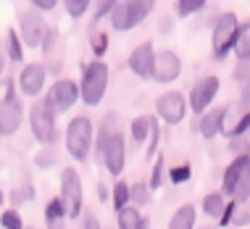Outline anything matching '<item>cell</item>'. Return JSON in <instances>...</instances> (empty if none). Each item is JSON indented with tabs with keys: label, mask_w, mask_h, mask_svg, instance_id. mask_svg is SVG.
Masks as SVG:
<instances>
[{
	"label": "cell",
	"mask_w": 250,
	"mask_h": 229,
	"mask_svg": "<svg viewBox=\"0 0 250 229\" xmlns=\"http://www.w3.org/2000/svg\"><path fill=\"white\" fill-rule=\"evenodd\" d=\"M108 90V63L103 61H90L82 66V82H79V98L84 105H98L105 98Z\"/></svg>",
	"instance_id": "obj_1"
},
{
	"label": "cell",
	"mask_w": 250,
	"mask_h": 229,
	"mask_svg": "<svg viewBox=\"0 0 250 229\" xmlns=\"http://www.w3.org/2000/svg\"><path fill=\"white\" fill-rule=\"evenodd\" d=\"M92 137H95V126L87 116H74L66 126V150L74 161L84 164L92 150Z\"/></svg>",
	"instance_id": "obj_2"
},
{
	"label": "cell",
	"mask_w": 250,
	"mask_h": 229,
	"mask_svg": "<svg viewBox=\"0 0 250 229\" xmlns=\"http://www.w3.org/2000/svg\"><path fill=\"white\" fill-rule=\"evenodd\" d=\"M29 126L32 134L40 140L42 145H53L58 137V126H56V111H53L50 100H37L29 108Z\"/></svg>",
	"instance_id": "obj_3"
},
{
	"label": "cell",
	"mask_w": 250,
	"mask_h": 229,
	"mask_svg": "<svg viewBox=\"0 0 250 229\" xmlns=\"http://www.w3.org/2000/svg\"><path fill=\"white\" fill-rule=\"evenodd\" d=\"M240 19L234 13H221L213 24V37H211V45H213V58H227L229 53L234 50V42H237V35H240Z\"/></svg>",
	"instance_id": "obj_4"
},
{
	"label": "cell",
	"mask_w": 250,
	"mask_h": 229,
	"mask_svg": "<svg viewBox=\"0 0 250 229\" xmlns=\"http://www.w3.org/2000/svg\"><path fill=\"white\" fill-rule=\"evenodd\" d=\"M61 206H63V213L66 219H77L82 216V179H79V171L77 169H63L61 171V195H58Z\"/></svg>",
	"instance_id": "obj_5"
},
{
	"label": "cell",
	"mask_w": 250,
	"mask_h": 229,
	"mask_svg": "<svg viewBox=\"0 0 250 229\" xmlns=\"http://www.w3.org/2000/svg\"><path fill=\"white\" fill-rule=\"evenodd\" d=\"M24 119V108H21V100H19L16 90L8 87L5 98L0 100V137H8V134L19 132Z\"/></svg>",
	"instance_id": "obj_6"
},
{
	"label": "cell",
	"mask_w": 250,
	"mask_h": 229,
	"mask_svg": "<svg viewBox=\"0 0 250 229\" xmlns=\"http://www.w3.org/2000/svg\"><path fill=\"white\" fill-rule=\"evenodd\" d=\"M182 74V58L177 56L174 50H158L153 58V71H150V79L158 84H168L174 79H179Z\"/></svg>",
	"instance_id": "obj_7"
},
{
	"label": "cell",
	"mask_w": 250,
	"mask_h": 229,
	"mask_svg": "<svg viewBox=\"0 0 250 229\" xmlns=\"http://www.w3.org/2000/svg\"><path fill=\"white\" fill-rule=\"evenodd\" d=\"M100 153H103V164L111 177H119L124 171V164H126V147H124V134L116 132L100 145Z\"/></svg>",
	"instance_id": "obj_8"
},
{
	"label": "cell",
	"mask_w": 250,
	"mask_h": 229,
	"mask_svg": "<svg viewBox=\"0 0 250 229\" xmlns=\"http://www.w3.org/2000/svg\"><path fill=\"white\" fill-rule=\"evenodd\" d=\"M155 113H158L161 121H166L168 126L179 124L187 113V100L182 92H164L158 100H155Z\"/></svg>",
	"instance_id": "obj_9"
},
{
	"label": "cell",
	"mask_w": 250,
	"mask_h": 229,
	"mask_svg": "<svg viewBox=\"0 0 250 229\" xmlns=\"http://www.w3.org/2000/svg\"><path fill=\"white\" fill-rule=\"evenodd\" d=\"M219 87H221L219 77H203V79H198V82L192 84V90H190V108H192V113H206V108L213 103Z\"/></svg>",
	"instance_id": "obj_10"
},
{
	"label": "cell",
	"mask_w": 250,
	"mask_h": 229,
	"mask_svg": "<svg viewBox=\"0 0 250 229\" xmlns=\"http://www.w3.org/2000/svg\"><path fill=\"white\" fill-rule=\"evenodd\" d=\"M48 100H50V105L56 113L69 111L79 100V84L74 82V79H58V82L53 84V90L48 92Z\"/></svg>",
	"instance_id": "obj_11"
},
{
	"label": "cell",
	"mask_w": 250,
	"mask_h": 229,
	"mask_svg": "<svg viewBox=\"0 0 250 229\" xmlns=\"http://www.w3.org/2000/svg\"><path fill=\"white\" fill-rule=\"evenodd\" d=\"M19 24H21V37L24 40L21 45H26V48H37V45H42V37H45V21L42 16H40L37 11H24L21 19H19Z\"/></svg>",
	"instance_id": "obj_12"
},
{
	"label": "cell",
	"mask_w": 250,
	"mask_h": 229,
	"mask_svg": "<svg viewBox=\"0 0 250 229\" xmlns=\"http://www.w3.org/2000/svg\"><path fill=\"white\" fill-rule=\"evenodd\" d=\"M45 77H48V69H45V66H40V63L24 66L21 74H19V90H21L26 98H35L42 92Z\"/></svg>",
	"instance_id": "obj_13"
},
{
	"label": "cell",
	"mask_w": 250,
	"mask_h": 229,
	"mask_svg": "<svg viewBox=\"0 0 250 229\" xmlns=\"http://www.w3.org/2000/svg\"><path fill=\"white\" fill-rule=\"evenodd\" d=\"M153 58H155L153 42H140L137 48L132 50V56H129V69H132L134 74H137L140 79H150Z\"/></svg>",
	"instance_id": "obj_14"
},
{
	"label": "cell",
	"mask_w": 250,
	"mask_h": 229,
	"mask_svg": "<svg viewBox=\"0 0 250 229\" xmlns=\"http://www.w3.org/2000/svg\"><path fill=\"white\" fill-rule=\"evenodd\" d=\"M248 174H250V156H248V153L234 156V161L227 166V171H224V182H221V185H224V192L232 195L234 187L240 185V179L248 177Z\"/></svg>",
	"instance_id": "obj_15"
},
{
	"label": "cell",
	"mask_w": 250,
	"mask_h": 229,
	"mask_svg": "<svg viewBox=\"0 0 250 229\" xmlns=\"http://www.w3.org/2000/svg\"><path fill=\"white\" fill-rule=\"evenodd\" d=\"M227 105H219V108H213V111H206L203 113V119H200V134L206 140H213L216 134H221L224 132V119H227Z\"/></svg>",
	"instance_id": "obj_16"
},
{
	"label": "cell",
	"mask_w": 250,
	"mask_h": 229,
	"mask_svg": "<svg viewBox=\"0 0 250 229\" xmlns=\"http://www.w3.org/2000/svg\"><path fill=\"white\" fill-rule=\"evenodd\" d=\"M153 0H126L124 3V19H126V29H134L145 16H150L153 11Z\"/></svg>",
	"instance_id": "obj_17"
},
{
	"label": "cell",
	"mask_w": 250,
	"mask_h": 229,
	"mask_svg": "<svg viewBox=\"0 0 250 229\" xmlns=\"http://www.w3.org/2000/svg\"><path fill=\"white\" fill-rule=\"evenodd\" d=\"M116 224H119V229H147V219L137 208L126 206L116 213Z\"/></svg>",
	"instance_id": "obj_18"
},
{
	"label": "cell",
	"mask_w": 250,
	"mask_h": 229,
	"mask_svg": "<svg viewBox=\"0 0 250 229\" xmlns=\"http://www.w3.org/2000/svg\"><path fill=\"white\" fill-rule=\"evenodd\" d=\"M195 219H198V211H195L192 203H185L174 211L171 221H168V229H195Z\"/></svg>",
	"instance_id": "obj_19"
},
{
	"label": "cell",
	"mask_w": 250,
	"mask_h": 229,
	"mask_svg": "<svg viewBox=\"0 0 250 229\" xmlns=\"http://www.w3.org/2000/svg\"><path fill=\"white\" fill-rule=\"evenodd\" d=\"M224 195L221 192H208L206 198H203V211H206V216H211L219 221L221 219V213H224Z\"/></svg>",
	"instance_id": "obj_20"
},
{
	"label": "cell",
	"mask_w": 250,
	"mask_h": 229,
	"mask_svg": "<svg viewBox=\"0 0 250 229\" xmlns=\"http://www.w3.org/2000/svg\"><path fill=\"white\" fill-rule=\"evenodd\" d=\"M111 206L116 208V213L121 211V208H126L129 206V185H126V182H116V185H113V190H111Z\"/></svg>",
	"instance_id": "obj_21"
},
{
	"label": "cell",
	"mask_w": 250,
	"mask_h": 229,
	"mask_svg": "<svg viewBox=\"0 0 250 229\" xmlns=\"http://www.w3.org/2000/svg\"><path fill=\"white\" fill-rule=\"evenodd\" d=\"M150 119L153 116H137V119L132 121L129 132H132L134 143H145V140H147V132H150Z\"/></svg>",
	"instance_id": "obj_22"
},
{
	"label": "cell",
	"mask_w": 250,
	"mask_h": 229,
	"mask_svg": "<svg viewBox=\"0 0 250 229\" xmlns=\"http://www.w3.org/2000/svg\"><path fill=\"white\" fill-rule=\"evenodd\" d=\"M129 203H132V208H140V206L150 203V190H147V185L137 182V185L129 187Z\"/></svg>",
	"instance_id": "obj_23"
},
{
	"label": "cell",
	"mask_w": 250,
	"mask_h": 229,
	"mask_svg": "<svg viewBox=\"0 0 250 229\" xmlns=\"http://www.w3.org/2000/svg\"><path fill=\"white\" fill-rule=\"evenodd\" d=\"M234 53H237L240 61H248V56H250V26L248 24L240 26L237 42H234Z\"/></svg>",
	"instance_id": "obj_24"
},
{
	"label": "cell",
	"mask_w": 250,
	"mask_h": 229,
	"mask_svg": "<svg viewBox=\"0 0 250 229\" xmlns=\"http://www.w3.org/2000/svg\"><path fill=\"white\" fill-rule=\"evenodd\" d=\"M177 5V16H192V13H198V11H203L206 8V0H179V3H174Z\"/></svg>",
	"instance_id": "obj_25"
},
{
	"label": "cell",
	"mask_w": 250,
	"mask_h": 229,
	"mask_svg": "<svg viewBox=\"0 0 250 229\" xmlns=\"http://www.w3.org/2000/svg\"><path fill=\"white\" fill-rule=\"evenodd\" d=\"M0 227L3 229H24V221L19 216L16 208H8V211L0 213Z\"/></svg>",
	"instance_id": "obj_26"
},
{
	"label": "cell",
	"mask_w": 250,
	"mask_h": 229,
	"mask_svg": "<svg viewBox=\"0 0 250 229\" xmlns=\"http://www.w3.org/2000/svg\"><path fill=\"white\" fill-rule=\"evenodd\" d=\"M8 58L11 61H21L24 58V45H21V40H19L16 29L8 32Z\"/></svg>",
	"instance_id": "obj_27"
},
{
	"label": "cell",
	"mask_w": 250,
	"mask_h": 229,
	"mask_svg": "<svg viewBox=\"0 0 250 229\" xmlns=\"http://www.w3.org/2000/svg\"><path fill=\"white\" fill-rule=\"evenodd\" d=\"M45 219H48V224H56V221H66V213H63V206H61L58 198H53L48 208H45Z\"/></svg>",
	"instance_id": "obj_28"
},
{
	"label": "cell",
	"mask_w": 250,
	"mask_h": 229,
	"mask_svg": "<svg viewBox=\"0 0 250 229\" xmlns=\"http://www.w3.org/2000/svg\"><path fill=\"white\" fill-rule=\"evenodd\" d=\"M90 45H92L95 58L100 61V58L105 56V50H108V32H95V35L90 37Z\"/></svg>",
	"instance_id": "obj_29"
},
{
	"label": "cell",
	"mask_w": 250,
	"mask_h": 229,
	"mask_svg": "<svg viewBox=\"0 0 250 229\" xmlns=\"http://www.w3.org/2000/svg\"><path fill=\"white\" fill-rule=\"evenodd\" d=\"M66 13H69L71 19H79V16H84L87 11H90V0H66Z\"/></svg>",
	"instance_id": "obj_30"
},
{
	"label": "cell",
	"mask_w": 250,
	"mask_h": 229,
	"mask_svg": "<svg viewBox=\"0 0 250 229\" xmlns=\"http://www.w3.org/2000/svg\"><path fill=\"white\" fill-rule=\"evenodd\" d=\"M161 182H164V156H155V164H153V174H150V185H147V190H158Z\"/></svg>",
	"instance_id": "obj_31"
},
{
	"label": "cell",
	"mask_w": 250,
	"mask_h": 229,
	"mask_svg": "<svg viewBox=\"0 0 250 229\" xmlns=\"http://www.w3.org/2000/svg\"><path fill=\"white\" fill-rule=\"evenodd\" d=\"M192 177V169L187 164H179V166H171V171H168V179L174 182V185H182V182H187Z\"/></svg>",
	"instance_id": "obj_32"
},
{
	"label": "cell",
	"mask_w": 250,
	"mask_h": 229,
	"mask_svg": "<svg viewBox=\"0 0 250 229\" xmlns=\"http://www.w3.org/2000/svg\"><path fill=\"white\" fill-rule=\"evenodd\" d=\"M248 124H250V113H242L237 124H232V129L224 132L229 134V140H234V137H242V134H248Z\"/></svg>",
	"instance_id": "obj_33"
},
{
	"label": "cell",
	"mask_w": 250,
	"mask_h": 229,
	"mask_svg": "<svg viewBox=\"0 0 250 229\" xmlns=\"http://www.w3.org/2000/svg\"><path fill=\"white\" fill-rule=\"evenodd\" d=\"M147 137H150V143H147V158H150V156H158V153H155V147H158L161 132H158V121H155V119H150V132H147Z\"/></svg>",
	"instance_id": "obj_34"
},
{
	"label": "cell",
	"mask_w": 250,
	"mask_h": 229,
	"mask_svg": "<svg viewBox=\"0 0 250 229\" xmlns=\"http://www.w3.org/2000/svg\"><path fill=\"white\" fill-rule=\"evenodd\" d=\"M237 206H240V203H234V200L224 206V213H221V219H219V227H229V224H232L234 213H237Z\"/></svg>",
	"instance_id": "obj_35"
},
{
	"label": "cell",
	"mask_w": 250,
	"mask_h": 229,
	"mask_svg": "<svg viewBox=\"0 0 250 229\" xmlns=\"http://www.w3.org/2000/svg\"><path fill=\"white\" fill-rule=\"evenodd\" d=\"M35 164L40 166V169H48V166L56 164V153H53V150H42V153H37V156H35Z\"/></svg>",
	"instance_id": "obj_36"
},
{
	"label": "cell",
	"mask_w": 250,
	"mask_h": 229,
	"mask_svg": "<svg viewBox=\"0 0 250 229\" xmlns=\"http://www.w3.org/2000/svg\"><path fill=\"white\" fill-rule=\"evenodd\" d=\"M229 147H232V153H237V156L248 153V134H242V137H234L232 143H229Z\"/></svg>",
	"instance_id": "obj_37"
},
{
	"label": "cell",
	"mask_w": 250,
	"mask_h": 229,
	"mask_svg": "<svg viewBox=\"0 0 250 229\" xmlns=\"http://www.w3.org/2000/svg\"><path fill=\"white\" fill-rule=\"evenodd\" d=\"M111 8H113V0H103V3H98L95 19H103V16H108V13H111Z\"/></svg>",
	"instance_id": "obj_38"
},
{
	"label": "cell",
	"mask_w": 250,
	"mask_h": 229,
	"mask_svg": "<svg viewBox=\"0 0 250 229\" xmlns=\"http://www.w3.org/2000/svg\"><path fill=\"white\" fill-rule=\"evenodd\" d=\"M32 5H35L37 11H53L58 3H56V0H32Z\"/></svg>",
	"instance_id": "obj_39"
},
{
	"label": "cell",
	"mask_w": 250,
	"mask_h": 229,
	"mask_svg": "<svg viewBox=\"0 0 250 229\" xmlns=\"http://www.w3.org/2000/svg\"><path fill=\"white\" fill-rule=\"evenodd\" d=\"M84 229H100V221L95 213H90V211L84 213Z\"/></svg>",
	"instance_id": "obj_40"
},
{
	"label": "cell",
	"mask_w": 250,
	"mask_h": 229,
	"mask_svg": "<svg viewBox=\"0 0 250 229\" xmlns=\"http://www.w3.org/2000/svg\"><path fill=\"white\" fill-rule=\"evenodd\" d=\"M232 221H234L237 227H245L248 221H250V213H248V211H240V213H234V219H232Z\"/></svg>",
	"instance_id": "obj_41"
},
{
	"label": "cell",
	"mask_w": 250,
	"mask_h": 229,
	"mask_svg": "<svg viewBox=\"0 0 250 229\" xmlns=\"http://www.w3.org/2000/svg\"><path fill=\"white\" fill-rule=\"evenodd\" d=\"M234 79H248V61H240L237 71H234Z\"/></svg>",
	"instance_id": "obj_42"
},
{
	"label": "cell",
	"mask_w": 250,
	"mask_h": 229,
	"mask_svg": "<svg viewBox=\"0 0 250 229\" xmlns=\"http://www.w3.org/2000/svg\"><path fill=\"white\" fill-rule=\"evenodd\" d=\"M98 192H100L98 198L103 200V203H108V190H105V185H98Z\"/></svg>",
	"instance_id": "obj_43"
},
{
	"label": "cell",
	"mask_w": 250,
	"mask_h": 229,
	"mask_svg": "<svg viewBox=\"0 0 250 229\" xmlns=\"http://www.w3.org/2000/svg\"><path fill=\"white\" fill-rule=\"evenodd\" d=\"M50 229H63V221H56V224H48Z\"/></svg>",
	"instance_id": "obj_44"
},
{
	"label": "cell",
	"mask_w": 250,
	"mask_h": 229,
	"mask_svg": "<svg viewBox=\"0 0 250 229\" xmlns=\"http://www.w3.org/2000/svg\"><path fill=\"white\" fill-rule=\"evenodd\" d=\"M3 200H5V195H3V192H0V206H3Z\"/></svg>",
	"instance_id": "obj_45"
},
{
	"label": "cell",
	"mask_w": 250,
	"mask_h": 229,
	"mask_svg": "<svg viewBox=\"0 0 250 229\" xmlns=\"http://www.w3.org/2000/svg\"><path fill=\"white\" fill-rule=\"evenodd\" d=\"M198 229H213V227H198Z\"/></svg>",
	"instance_id": "obj_46"
},
{
	"label": "cell",
	"mask_w": 250,
	"mask_h": 229,
	"mask_svg": "<svg viewBox=\"0 0 250 229\" xmlns=\"http://www.w3.org/2000/svg\"><path fill=\"white\" fill-rule=\"evenodd\" d=\"M24 229H32V227H24Z\"/></svg>",
	"instance_id": "obj_47"
}]
</instances>
